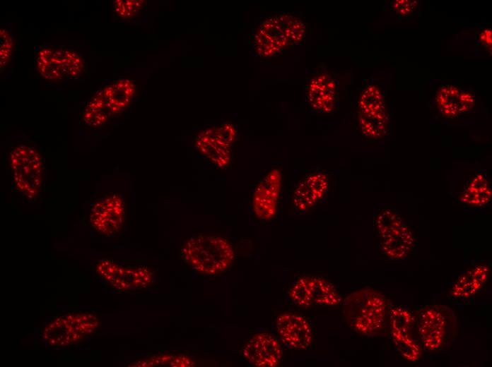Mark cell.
<instances>
[{"label": "cell", "instance_id": "obj_27", "mask_svg": "<svg viewBox=\"0 0 492 367\" xmlns=\"http://www.w3.org/2000/svg\"><path fill=\"white\" fill-rule=\"evenodd\" d=\"M279 18L288 44L300 42L305 32V25L300 19L287 14H281Z\"/></svg>", "mask_w": 492, "mask_h": 367}, {"label": "cell", "instance_id": "obj_29", "mask_svg": "<svg viewBox=\"0 0 492 367\" xmlns=\"http://www.w3.org/2000/svg\"><path fill=\"white\" fill-rule=\"evenodd\" d=\"M13 39L10 32L5 28L0 30V67L1 70L10 61L13 52Z\"/></svg>", "mask_w": 492, "mask_h": 367}, {"label": "cell", "instance_id": "obj_19", "mask_svg": "<svg viewBox=\"0 0 492 367\" xmlns=\"http://www.w3.org/2000/svg\"><path fill=\"white\" fill-rule=\"evenodd\" d=\"M488 275L487 265L476 266L458 278L452 287L451 296L457 299H468L472 296L483 287Z\"/></svg>", "mask_w": 492, "mask_h": 367}, {"label": "cell", "instance_id": "obj_24", "mask_svg": "<svg viewBox=\"0 0 492 367\" xmlns=\"http://www.w3.org/2000/svg\"><path fill=\"white\" fill-rule=\"evenodd\" d=\"M193 360L182 354H160L133 363L129 366L136 367H192Z\"/></svg>", "mask_w": 492, "mask_h": 367}, {"label": "cell", "instance_id": "obj_12", "mask_svg": "<svg viewBox=\"0 0 492 367\" xmlns=\"http://www.w3.org/2000/svg\"><path fill=\"white\" fill-rule=\"evenodd\" d=\"M242 353L248 362L258 367L277 366L283 358L279 342L266 333H259L251 337Z\"/></svg>", "mask_w": 492, "mask_h": 367}, {"label": "cell", "instance_id": "obj_3", "mask_svg": "<svg viewBox=\"0 0 492 367\" xmlns=\"http://www.w3.org/2000/svg\"><path fill=\"white\" fill-rule=\"evenodd\" d=\"M416 322L417 332L422 347L429 351L447 347L457 332V318L447 306L433 305L420 311Z\"/></svg>", "mask_w": 492, "mask_h": 367}, {"label": "cell", "instance_id": "obj_11", "mask_svg": "<svg viewBox=\"0 0 492 367\" xmlns=\"http://www.w3.org/2000/svg\"><path fill=\"white\" fill-rule=\"evenodd\" d=\"M124 211L122 198L112 195L94 205L90 221L93 227L99 233L112 235L121 229L124 221Z\"/></svg>", "mask_w": 492, "mask_h": 367}, {"label": "cell", "instance_id": "obj_20", "mask_svg": "<svg viewBox=\"0 0 492 367\" xmlns=\"http://www.w3.org/2000/svg\"><path fill=\"white\" fill-rule=\"evenodd\" d=\"M194 145L199 152L218 167H226L230 162L231 146L204 131L197 136Z\"/></svg>", "mask_w": 492, "mask_h": 367}, {"label": "cell", "instance_id": "obj_16", "mask_svg": "<svg viewBox=\"0 0 492 367\" xmlns=\"http://www.w3.org/2000/svg\"><path fill=\"white\" fill-rule=\"evenodd\" d=\"M288 44L279 16L270 18L262 23L254 35L257 53L270 56Z\"/></svg>", "mask_w": 492, "mask_h": 367}, {"label": "cell", "instance_id": "obj_23", "mask_svg": "<svg viewBox=\"0 0 492 367\" xmlns=\"http://www.w3.org/2000/svg\"><path fill=\"white\" fill-rule=\"evenodd\" d=\"M358 108L363 115L385 114V97L382 91L375 85H366L359 97Z\"/></svg>", "mask_w": 492, "mask_h": 367}, {"label": "cell", "instance_id": "obj_22", "mask_svg": "<svg viewBox=\"0 0 492 367\" xmlns=\"http://www.w3.org/2000/svg\"><path fill=\"white\" fill-rule=\"evenodd\" d=\"M460 88L453 83L442 85L435 95L437 107L441 114L448 118H455L459 114V93Z\"/></svg>", "mask_w": 492, "mask_h": 367}, {"label": "cell", "instance_id": "obj_26", "mask_svg": "<svg viewBox=\"0 0 492 367\" xmlns=\"http://www.w3.org/2000/svg\"><path fill=\"white\" fill-rule=\"evenodd\" d=\"M359 123L363 134L370 138H379L386 131L387 117L386 114L363 115L359 114Z\"/></svg>", "mask_w": 492, "mask_h": 367}, {"label": "cell", "instance_id": "obj_21", "mask_svg": "<svg viewBox=\"0 0 492 367\" xmlns=\"http://www.w3.org/2000/svg\"><path fill=\"white\" fill-rule=\"evenodd\" d=\"M491 198V190L488 176L483 173L477 174L466 186L460 195V200L469 205L482 206L488 203Z\"/></svg>", "mask_w": 492, "mask_h": 367}, {"label": "cell", "instance_id": "obj_15", "mask_svg": "<svg viewBox=\"0 0 492 367\" xmlns=\"http://www.w3.org/2000/svg\"><path fill=\"white\" fill-rule=\"evenodd\" d=\"M338 95L336 81L320 71L309 81L306 97L311 108L319 113H329L334 107Z\"/></svg>", "mask_w": 492, "mask_h": 367}, {"label": "cell", "instance_id": "obj_28", "mask_svg": "<svg viewBox=\"0 0 492 367\" xmlns=\"http://www.w3.org/2000/svg\"><path fill=\"white\" fill-rule=\"evenodd\" d=\"M115 13L122 18H129L139 13L144 4L142 0H115L113 1Z\"/></svg>", "mask_w": 492, "mask_h": 367}, {"label": "cell", "instance_id": "obj_13", "mask_svg": "<svg viewBox=\"0 0 492 367\" xmlns=\"http://www.w3.org/2000/svg\"><path fill=\"white\" fill-rule=\"evenodd\" d=\"M278 334L283 343L293 349H306L312 340L311 327L301 315L285 313L276 321Z\"/></svg>", "mask_w": 492, "mask_h": 367}, {"label": "cell", "instance_id": "obj_5", "mask_svg": "<svg viewBox=\"0 0 492 367\" xmlns=\"http://www.w3.org/2000/svg\"><path fill=\"white\" fill-rule=\"evenodd\" d=\"M375 226L385 255L401 260L410 253L414 238L404 220L391 210L382 211L375 219Z\"/></svg>", "mask_w": 492, "mask_h": 367}, {"label": "cell", "instance_id": "obj_4", "mask_svg": "<svg viewBox=\"0 0 492 367\" xmlns=\"http://www.w3.org/2000/svg\"><path fill=\"white\" fill-rule=\"evenodd\" d=\"M10 164L16 188L29 199L40 193L43 174V161L33 147L20 145L10 152Z\"/></svg>", "mask_w": 492, "mask_h": 367}, {"label": "cell", "instance_id": "obj_31", "mask_svg": "<svg viewBox=\"0 0 492 367\" xmlns=\"http://www.w3.org/2000/svg\"><path fill=\"white\" fill-rule=\"evenodd\" d=\"M475 99L472 89L460 88L458 98L459 114L470 111L474 104Z\"/></svg>", "mask_w": 492, "mask_h": 367}, {"label": "cell", "instance_id": "obj_10", "mask_svg": "<svg viewBox=\"0 0 492 367\" xmlns=\"http://www.w3.org/2000/svg\"><path fill=\"white\" fill-rule=\"evenodd\" d=\"M98 275L119 290L146 288L153 281L152 272L144 267L122 266L110 260H102L96 267Z\"/></svg>", "mask_w": 492, "mask_h": 367}, {"label": "cell", "instance_id": "obj_9", "mask_svg": "<svg viewBox=\"0 0 492 367\" xmlns=\"http://www.w3.org/2000/svg\"><path fill=\"white\" fill-rule=\"evenodd\" d=\"M289 296L295 304L304 308L335 306L341 301L339 291L332 284L312 277L298 279L290 289Z\"/></svg>", "mask_w": 492, "mask_h": 367}, {"label": "cell", "instance_id": "obj_17", "mask_svg": "<svg viewBox=\"0 0 492 367\" xmlns=\"http://www.w3.org/2000/svg\"><path fill=\"white\" fill-rule=\"evenodd\" d=\"M327 188V178L322 173L313 174L297 186L293 194V205L301 212L307 211L324 195Z\"/></svg>", "mask_w": 492, "mask_h": 367}, {"label": "cell", "instance_id": "obj_8", "mask_svg": "<svg viewBox=\"0 0 492 367\" xmlns=\"http://www.w3.org/2000/svg\"><path fill=\"white\" fill-rule=\"evenodd\" d=\"M389 322L392 339L399 353L409 361L418 360L423 350L413 314L404 308L394 307L390 310Z\"/></svg>", "mask_w": 492, "mask_h": 367}, {"label": "cell", "instance_id": "obj_25", "mask_svg": "<svg viewBox=\"0 0 492 367\" xmlns=\"http://www.w3.org/2000/svg\"><path fill=\"white\" fill-rule=\"evenodd\" d=\"M111 116L98 96L95 95L89 101L83 112V121L89 126L100 127Z\"/></svg>", "mask_w": 492, "mask_h": 367}, {"label": "cell", "instance_id": "obj_2", "mask_svg": "<svg viewBox=\"0 0 492 367\" xmlns=\"http://www.w3.org/2000/svg\"><path fill=\"white\" fill-rule=\"evenodd\" d=\"M184 260L193 269L206 275L224 272L234 259L229 242L218 236H198L190 239L183 246Z\"/></svg>", "mask_w": 492, "mask_h": 367}, {"label": "cell", "instance_id": "obj_1", "mask_svg": "<svg viewBox=\"0 0 492 367\" xmlns=\"http://www.w3.org/2000/svg\"><path fill=\"white\" fill-rule=\"evenodd\" d=\"M343 313L347 324L354 331L367 337H376L385 330L387 303L378 291L361 289L346 296Z\"/></svg>", "mask_w": 492, "mask_h": 367}, {"label": "cell", "instance_id": "obj_18", "mask_svg": "<svg viewBox=\"0 0 492 367\" xmlns=\"http://www.w3.org/2000/svg\"><path fill=\"white\" fill-rule=\"evenodd\" d=\"M136 87L130 79H119L101 89L95 95L100 97L111 115L124 110L130 103Z\"/></svg>", "mask_w": 492, "mask_h": 367}, {"label": "cell", "instance_id": "obj_14", "mask_svg": "<svg viewBox=\"0 0 492 367\" xmlns=\"http://www.w3.org/2000/svg\"><path fill=\"white\" fill-rule=\"evenodd\" d=\"M279 170L273 169L257 186L252 200V207L257 217L267 220L272 218L276 212L281 188Z\"/></svg>", "mask_w": 492, "mask_h": 367}, {"label": "cell", "instance_id": "obj_30", "mask_svg": "<svg viewBox=\"0 0 492 367\" xmlns=\"http://www.w3.org/2000/svg\"><path fill=\"white\" fill-rule=\"evenodd\" d=\"M418 2L410 0L392 1L390 4V8L398 18L404 19L414 12L418 6Z\"/></svg>", "mask_w": 492, "mask_h": 367}, {"label": "cell", "instance_id": "obj_32", "mask_svg": "<svg viewBox=\"0 0 492 367\" xmlns=\"http://www.w3.org/2000/svg\"><path fill=\"white\" fill-rule=\"evenodd\" d=\"M478 42L481 43L484 47L491 50V30L484 28L480 31L478 35Z\"/></svg>", "mask_w": 492, "mask_h": 367}, {"label": "cell", "instance_id": "obj_7", "mask_svg": "<svg viewBox=\"0 0 492 367\" xmlns=\"http://www.w3.org/2000/svg\"><path fill=\"white\" fill-rule=\"evenodd\" d=\"M83 68V61L79 54L62 48L42 49L36 61L39 73L50 80L75 78L81 75Z\"/></svg>", "mask_w": 492, "mask_h": 367}, {"label": "cell", "instance_id": "obj_6", "mask_svg": "<svg viewBox=\"0 0 492 367\" xmlns=\"http://www.w3.org/2000/svg\"><path fill=\"white\" fill-rule=\"evenodd\" d=\"M98 325V319L93 314H67L50 322L44 329L42 338L50 346L64 347L79 341Z\"/></svg>", "mask_w": 492, "mask_h": 367}]
</instances>
